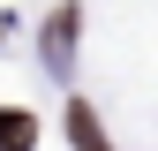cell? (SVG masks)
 <instances>
[{
    "label": "cell",
    "mask_w": 158,
    "mask_h": 151,
    "mask_svg": "<svg viewBox=\"0 0 158 151\" xmlns=\"http://www.w3.org/2000/svg\"><path fill=\"white\" fill-rule=\"evenodd\" d=\"M68 144H75V151H113V144H106V128H98V113H90V106H68Z\"/></svg>",
    "instance_id": "cell-3"
},
{
    "label": "cell",
    "mask_w": 158,
    "mask_h": 151,
    "mask_svg": "<svg viewBox=\"0 0 158 151\" xmlns=\"http://www.w3.org/2000/svg\"><path fill=\"white\" fill-rule=\"evenodd\" d=\"M45 68H53V76L75 68V8H60V15L45 23Z\"/></svg>",
    "instance_id": "cell-1"
},
{
    "label": "cell",
    "mask_w": 158,
    "mask_h": 151,
    "mask_svg": "<svg viewBox=\"0 0 158 151\" xmlns=\"http://www.w3.org/2000/svg\"><path fill=\"white\" fill-rule=\"evenodd\" d=\"M0 151H38V113L0 106Z\"/></svg>",
    "instance_id": "cell-2"
}]
</instances>
